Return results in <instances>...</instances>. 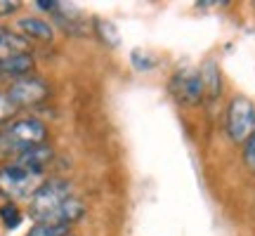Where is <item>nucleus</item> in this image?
<instances>
[{"instance_id": "f8f14e48", "label": "nucleus", "mask_w": 255, "mask_h": 236, "mask_svg": "<svg viewBox=\"0 0 255 236\" xmlns=\"http://www.w3.org/2000/svg\"><path fill=\"white\" fill-rule=\"evenodd\" d=\"M0 220H2L5 229H17L21 225V213H19V208L14 203H5L0 208Z\"/></svg>"}, {"instance_id": "4468645a", "label": "nucleus", "mask_w": 255, "mask_h": 236, "mask_svg": "<svg viewBox=\"0 0 255 236\" xmlns=\"http://www.w3.org/2000/svg\"><path fill=\"white\" fill-rule=\"evenodd\" d=\"M244 163L251 173H255V132L244 142Z\"/></svg>"}, {"instance_id": "2eb2a0df", "label": "nucleus", "mask_w": 255, "mask_h": 236, "mask_svg": "<svg viewBox=\"0 0 255 236\" xmlns=\"http://www.w3.org/2000/svg\"><path fill=\"white\" fill-rule=\"evenodd\" d=\"M17 107L9 102L7 97V92H0V123H5V120H9V118L17 114Z\"/></svg>"}, {"instance_id": "dca6fc26", "label": "nucleus", "mask_w": 255, "mask_h": 236, "mask_svg": "<svg viewBox=\"0 0 255 236\" xmlns=\"http://www.w3.org/2000/svg\"><path fill=\"white\" fill-rule=\"evenodd\" d=\"M33 5H36L38 9H43V12H52V14L59 9V2H52V0H36Z\"/></svg>"}, {"instance_id": "9d476101", "label": "nucleus", "mask_w": 255, "mask_h": 236, "mask_svg": "<svg viewBox=\"0 0 255 236\" xmlns=\"http://www.w3.org/2000/svg\"><path fill=\"white\" fill-rule=\"evenodd\" d=\"M31 69H33V57L28 52H21V55H14L0 62V76H9L12 81H17L21 76H28Z\"/></svg>"}, {"instance_id": "423d86ee", "label": "nucleus", "mask_w": 255, "mask_h": 236, "mask_svg": "<svg viewBox=\"0 0 255 236\" xmlns=\"http://www.w3.org/2000/svg\"><path fill=\"white\" fill-rule=\"evenodd\" d=\"M170 90L182 104H199L206 95H203V83H201L199 71L194 69H180L170 78Z\"/></svg>"}, {"instance_id": "6e6552de", "label": "nucleus", "mask_w": 255, "mask_h": 236, "mask_svg": "<svg viewBox=\"0 0 255 236\" xmlns=\"http://www.w3.org/2000/svg\"><path fill=\"white\" fill-rule=\"evenodd\" d=\"M199 76H201V83H203V95L208 100H218L220 92H222V73H220V66L213 59H208L199 69Z\"/></svg>"}, {"instance_id": "20e7f679", "label": "nucleus", "mask_w": 255, "mask_h": 236, "mask_svg": "<svg viewBox=\"0 0 255 236\" xmlns=\"http://www.w3.org/2000/svg\"><path fill=\"white\" fill-rule=\"evenodd\" d=\"M255 132V104L246 97H234L227 107V135L232 142L244 144Z\"/></svg>"}, {"instance_id": "f3484780", "label": "nucleus", "mask_w": 255, "mask_h": 236, "mask_svg": "<svg viewBox=\"0 0 255 236\" xmlns=\"http://www.w3.org/2000/svg\"><path fill=\"white\" fill-rule=\"evenodd\" d=\"M19 9L17 0H0V14H12Z\"/></svg>"}, {"instance_id": "1a4fd4ad", "label": "nucleus", "mask_w": 255, "mask_h": 236, "mask_svg": "<svg viewBox=\"0 0 255 236\" xmlns=\"http://www.w3.org/2000/svg\"><path fill=\"white\" fill-rule=\"evenodd\" d=\"M17 28L31 40H52L55 36V28L52 24H47L45 19H38V17H24L17 21Z\"/></svg>"}, {"instance_id": "9b49d317", "label": "nucleus", "mask_w": 255, "mask_h": 236, "mask_svg": "<svg viewBox=\"0 0 255 236\" xmlns=\"http://www.w3.org/2000/svg\"><path fill=\"white\" fill-rule=\"evenodd\" d=\"M26 50H28L26 38L0 28V62H2V59H9V57H14V55H21V52H26Z\"/></svg>"}, {"instance_id": "39448f33", "label": "nucleus", "mask_w": 255, "mask_h": 236, "mask_svg": "<svg viewBox=\"0 0 255 236\" xmlns=\"http://www.w3.org/2000/svg\"><path fill=\"white\" fill-rule=\"evenodd\" d=\"M5 92H7L9 102H12L17 109H21V107L40 104V102L50 95V88H47V83L43 81V78H38V76H21L17 81H12V85H9Z\"/></svg>"}, {"instance_id": "f03ea898", "label": "nucleus", "mask_w": 255, "mask_h": 236, "mask_svg": "<svg viewBox=\"0 0 255 236\" xmlns=\"http://www.w3.org/2000/svg\"><path fill=\"white\" fill-rule=\"evenodd\" d=\"M73 199V189L66 180H45L36 189V194L28 199V213L40 225L45 218H50L57 208H62L66 201Z\"/></svg>"}, {"instance_id": "7ed1b4c3", "label": "nucleus", "mask_w": 255, "mask_h": 236, "mask_svg": "<svg viewBox=\"0 0 255 236\" xmlns=\"http://www.w3.org/2000/svg\"><path fill=\"white\" fill-rule=\"evenodd\" d=\"M43 184V175H36L14 161L0 168V194L7 199H31Z\"/></svg>"}, {"instance_id": "ddd939ff", "label": "nucleus", "mask_w": 255, "mask_h": 236, "mask_svg": "<svg viewBox=\"0 0 255 236\" xmlns=\"http://www.w3.org/2000/svg\"><path fill=\"white\" fill-rule=\"evenodd\" d=\"M71 227H57V225H36L26 236H69Z\"/></svg>"}, {"instance_id": "a211bd4d", "label": "nucleus", "mask_w": 255, "mask_h": 236, "mask_svg": "<svg viewBox=\"0 0 255 236\" xmlns=\"http://www.w3.org/2000/svg\"><path fill=\"white\" fill-rule=\"evenodd\" d=\"M69 236H73V234H69Z\"/></svg>"}, {"instance_id": "f257e3e1", "label": "nucleus", "mask_w": 255, "mask_h": 236, "mask_svg": "<svg viewBox=\"0 0 255 236\" xmlns=\"http://www.w3.org/2000/svg\"><path fill=\"white\" fill-rule=\"evenodd\" d=\"M47 127L38 118H19L14 123H9L0 132V156L2 154H21L26 149L45 144Z\"/></svg>"}, {"instance_id": "0eeeda50", "label": "nucleus", "mask_w": 255, "mask_h": 236, "mask_svg": "<svg viewBox=\"0 0 255 236\" xmlns=\"http://www.w3.org/2000/svg\"><path fill=\"white\" fill-rule=\"evenodd\" d=\"M52 149L47 144H40V146H33V149H26V151H21V154L14 158V163L21 165V168H26L31 173L36 175H43L45 173L47 163L52 161Z\"/></svg>"}]
</instances>
